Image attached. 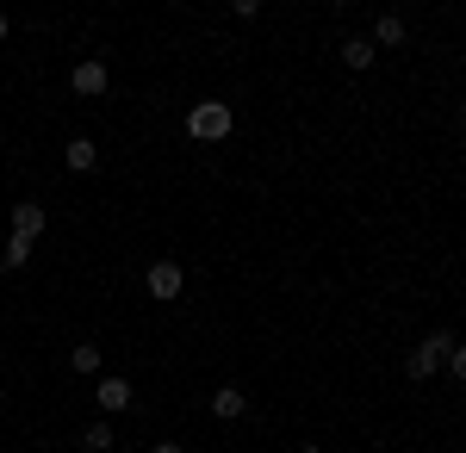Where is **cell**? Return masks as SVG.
Here are the masks:
<instances>
[{
    "instance_id": "cell-6",
    "label": "cell",
    "mask_w": 466,
    "mask_h": 453,
    "mask_svg": "<svg viewBox=\"0 0 466 453\" xmlns=\"http://www.w3.org/2000/svg\"><path fill=\"white\" fill-rule=\"evenodd\" d=\"M63 162H69L75 175H87V168H94V162H100V143H94V137H75L69 149H63Z\"/></svg>"
},
{
    "instance_id": "cell-10",
    "label": "cell",
    "mask_w": 466,
    "mask_h": 453,
    "mask_svg": "<svg viewBox=\"0 0 466 453\" xmlns=\"http://www.w3.org/2000/svg\"><path fill=\"white\" fill-rule=\"evenodd\" d=\"M342 63H349V69H373V37H349V44H342Z\"/></svg>"
},
{
    "instance_id": "cell-12",
    "label": "cell",
    "mask_w": 466,
    "mask_h": 453,
    "mask_svg": "<svg viewBox=\"0 0 466 453\" xmlns=\"http://www.w3.org/2000/svg\"><path fill=\"white\" fill-rule=\"evenodd\" d=\"M81 448H87V453H106V448H112V428H106V422L81 428Z\"/></svg>"
},
{
    "instance_id": "cell-14",
    "label": "cell",
    "mask_w": 466,
    "mask_h": 453,
    "mask_svg": "<svg viewBox=\"0 0 466 453\" xmlns=\"http://www.w3.org/2000/svg\"><path fill=\"white\" fill-rule=\"evenodd\" d=\"M448 373H454V379L466 385V348H454V354H448Z\"/></svg>"
},
{
    "instance_id": "cell-5",
    "label": "cell",
    "mask_w": 466,
    "mask_h": 453,
    "mask_svg": "<svg viewBox=\"0 0 466 453\" xmlns=\"http://www.w3.org/2000/svg\"><path fill=\"white\" fill-rule=\"evenodd\" d=\"M13 237H25V243H37V237H44V206H37V199L13 206Z\"/></svg>"
},
{
    "instance_id": "cell-13",
    "label": "cell",
    "mask_w": 466,
    "mask_h": 453,
    "mask_svg": "<svg viewBox=\"0 0 466 453\" xmlns=\"http://www.w3.org/2000/svg\"><path fill=\"white\" fill-rule=\"evenodd\" d=\"M25 261H32V243H25V237H13L6 255H0V267H25Z\"/></svg>"
},
{
    "instance_id": "cell-2",
    "label": "cell",
    "mask_w": 466,
    "mask_h": 453,
    "mask_svg": "<svg viewBox=\"0 0 466 453\" xmlns=\"http://www.w3.org/2000/svg\"><path fill=\"white\" fill-rule=\"evenodd\" d=\"M187 137L224 143V137H230V106H224V100H199L193 112H187Z\"/></svg>"
},
{
    "instance_id": "cell-15",
    "label": "cell",
    "mask_w": 466,
    "mask_h": 453,
    "mask_svg": "<svg viewBox=\"0 0 466 453\" xmlns=\"http://www.w3.org/2000/svg\"><path fill=\"white\" fill-rule=\"evenodd\" d=\"M149 453H187V448H175V441H162V448H149Z\"/></svg>"
},
{
    "instance_id": "cell-16",
    "label": "cell",
    "mask_w": 466,
    "mask_h": 453,
    "mask_svg": "<svg viewBox=\"0 0 466 453\" xmlns=\"http://www.w3.org/2000/svg\"><path fill=\"white\" fill-rule=\"evenodd\" d=\"M6 32H13V25H6V13H0V44H6Z\"/></svg>"
},
{
    "instance_id": "cell-1",
    "label": "cell",
    "mask_w": 466,
    "mask_h": 453,
    "mask_svg": "<svg viewBox=\"0 0 466 453\" xmlns=\"http://www.w3.org/2000/svg\"><path fill=\"white\" fill-rule=\"evenodd\" d=\"M454 348H461V342H454V329H430V336L410 348V360H404V379H435V373H441V360H448Z\"/></svg>"
},
{
    "instance_id": "cell-17",
    "label": "cell",
    "mask_w": 466,
    "mask_h": 453,
    "mask_svg": "<svg viewBox=\"0 0 466 453\" xmlns=\"http://www.w3.org/2000/svg\"><path fill=\"white\" fill-rule=\"evenodd\" d=\"M299 453H323V448H299Z\"/></svg>"
},
{
    "instance_id": "cell-7",
    "label": "cell",
    "mask_w": 466,
    "mask_h": 453,
    "mask_svg": "<svg viewBox=\"0 0 466 453\" xmlns=\"http://www.w3.org/2000/svg\"><path fill=\"white\" fill-rule=\"evenodd\" d=\"M243 410H249V398H243L237 385H224V391H218V398H212V417H224V422H237V417H243Z\"/></svg>"
},
{
    "instance_id": "cell-8",
    "label": "cell",
    "mask_w": 466,
    "mask_h": 453,
    "mask_svg": "<svg viewBox=\"0 0 466 453\" xmlns=\"http://www.w3.org/2000/svg\"><path fill=\"white\" fill-rule=\"evenodd\" d=\"M100 410H112V417L131 410V385L125 379H100Z\"/></svg>"
},
{
    "instance_id": "cell-11",
    "label": "cell",
    "mask_w": 466,
    "mask_h": 453,
    "mask_svg": "<svg viewBox=\"0 0 466 453\" xmlns=\"http://www.w3.org/2000/svg\"><path fill=\"white\" fill-rule=\"evenodd\" d=\"M69 367H75V373H100V348H94V342H81V348L69 354Z\"/></svg>"
},
{
    "instance_id": "cell-9",
    "label": "cell",
    "mask_w": 466,
    "mask_h": 453,
    "mask_svg": "<svg viewBox=\"0 0 466 453\" xmlns=\"http://www.w3.org/2000/svg\"><path fill=\"white\" fill-rule=\"evenodd\" d=\"M404 19H398V13H386V19H380V25H373V50H380V44H386V50H398V44H404Z\"/></svg>"
},
{
    "instance_id": "cell-4",
    "label": "cell",
    "mask_w": 466,
    "mask_h": 453,
    "mask_svg": "<svg viewBox=\"0 0 466 453\" xmlns=\"http://www.w3.org/2000/svg\"><path fill=\"white\" fill-rule=\"evenodd\" d=\"M69 87H75V94H87V100H100V94L112 87V81H106V63H75Z\"/></svg>"
},
{
    "instance_id": "cell-3",
    "label": "cell",
    "mask_w": 466,
    "mask_h": 453,
    "mask_svg": "<svg viewBox=\"0 0 466 453\" xmlns=\"http://www.w3.org/2000/svg\"><path fill=\"white\" fill-rule=\"evenodd\" d=\"M180 286H187V274H180L175 261H156V267H149V298L168 305V298H180Z\"/></svg>"
}]
</instances>
